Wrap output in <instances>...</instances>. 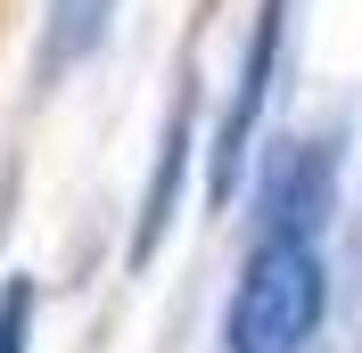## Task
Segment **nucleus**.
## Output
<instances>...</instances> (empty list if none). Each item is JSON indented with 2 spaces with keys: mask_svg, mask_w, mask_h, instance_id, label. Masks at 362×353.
Listing matches in <instances>:
<instances>
[{
  "mask_svg": "<svg viewBox=\"0 0 362 353\" xmlns=\"http://www.w3.org/2000/svg\"><path fill=\"white\" fill-rule=\"evenodd\" d=\"M321 312H329L321 239H264L255 230L239 287H230V312H223V345L230 353H305L321 337Z\"/></svg>",
  "mask_w": 362,
  "mask_h": 353,
  "instance_id": "f257e3e1",
  "label": "nucleus"
},
{
  "mask_svg": "<svg viewBox=\"0 0 362 353\" xmlns=\"http://www.w3.org/2000/svg\"><path fill=\"white\" fill-rule=\"evenodd\" d=\"M280 49H288V0H255L247 49H239V83H230V107H223V124H214V156H206V198H214V205L239 198V173H247L255 124H264V107H272Z\"/></svg>",
  "mask_w": 362,
  "mask_h": 353,
  "instance_id": "f03ea898",
  "label": "nucleus"
},
{
  "mask_svg": "<svg viewBox=\"0 0 362 353\" xmlns=\"http://www.w3.org/2000/svg\"><path fill=\"white\" fill-rule=\"evenodd\" d=\"M338 214V140H280L255 181V222L264 239H321V222Z\"/></svg>",
  "mask_w": 362,
  "mask_h": 353,
  "instance_id": "7ed1b4c3",
  "label": "nucleus"
},
{
  "mask_svg": "<svg viewBox=\"0 0 362 353\" xmlns=\"http://www.w3.org/2000/svg\"><path fill=\"white\" fill-rule=\"evenodd\" d=\"M189 156H198V90L181 74L173 107H165V140H157V164H148V198H140V230H132V263H157L165 230L181 214V181H189Z\"/></svg>",
  "mask_w": 362,
  "mask_h": 353,
  "instance_id": "20e7f679",
  "label": "nucleus"
},
{
  "mask_svg": "<svg viewBox=\"0 0 362 353\" xmlns=\"http://www.w3.org/2000/svg\"><path fill=\"white\" fill-rule=\"evenodd\" d=\"M107 17H115V0H49V33H42V66H49V74H66V66H83L90 49L107 42Z\"/></svg>",
  "mask_w": 362,
  "mask_h": 353,
  "instance_id": "39448f33",
  "label": "nucleus"
},
{
  "mask_svg": "<svg viewBox=\"0 0 362 353\" xmlns=\"http://www.w3.org/2000/svg\"><path fill=\"white\" fill-rule=\"evenodd\" d=\"M33 304H42L33 271H8V280H0V353H25V345H33Z\"/></svg>",
  "mask_w": 362,
  "mask_h": 353,
  "instance_id": "423d86ee",
  "label": "nucleus"
}]
</instances>
